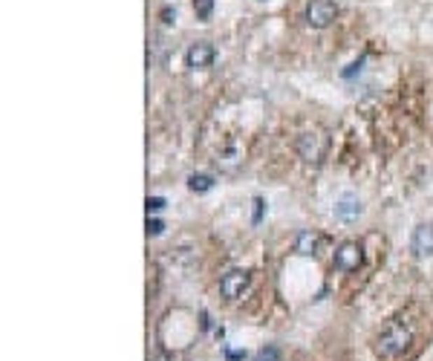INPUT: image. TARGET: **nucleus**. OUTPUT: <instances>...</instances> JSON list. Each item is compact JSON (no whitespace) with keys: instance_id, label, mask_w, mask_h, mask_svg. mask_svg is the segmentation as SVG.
Returning a JSON list of instances; mask_svg holds the SVG:
<instances>
[{"instance_id":"obj_1","label":"nucleus","mask_w":433,"mask_h":361,"mask_svg":"<svg viewBox=\"0 0 433 361\" xmlns=\"http://www.w3.org/2000/svg\"><path fill=\"white\" fill-rule=\"evenodd\" d=\"M411 341H413V332L407 329L404 324H390L387 329L378 335L376 350H378V355H384V358H393V355H399V353H404L407 347H411Z\"/></svg>"},{"instance_id":"obj_2","label":"nucleus","mask_w":433,"mask_h":361,"mask_svg":"<svg viewBox=\"0 0 433 361\" xmlns=\"http://www.w3.org/2000/svg\"><path fill=\"white\" fill-rule=\"evenodd\" d=\"M303 18L312 29H327L329 23L338 18V6H335V0H312L303 12Z\"/></svg>"},{"instance_id":"obj_3","label":"nucleus","mask_w":433,"mask_h":361,"mask_svg":"<svg viewBox=\"0 0 433 361\" xmlns=\"http://www.w3.org/2000/svg\"><path fill=\"white\" fill-rule=\"evenodd\" d=\"M327 136L324 133H303L301 139H298V144H295V148H298V154H301V159L303 162H312V165H318L324 156H327Z\"/></svg>"},{"instance_id":"obj_4","label":"nucleus","mask_w":433,"mask_h":361,"mask_svg":"<svg viewBox=\"0 0 433 361\" xmlns=\"http://www.w3.org/2000/svg\"><path fill=\"white\" fill-rule=\"evenodd\" d=\"M332 263L338 272H358V266L364 263V249H361L355 240H347V243H341L338 249H335Z\"/></svg>"},{"instance_id":"obj_5","label":"nucleus","mask_w":433,"mask_h":361,"mask_svg":"<svg viewBox=\"0 0 433 361\" xmlns=\"http://www.w3.org/2000/svg\"><path fill=\"white\" fill-rule=\"evenodd\" d=\"M214 58H216V50L208 41H197L185 50V67L188 69H208L214 64Z\"/></svg>"},{"instance_id":"obj_6","label":"nucleus","mask_w":433,"mask_h":361,"mask_svg":"<svg viewBox=\"0 0 433 361\" xmlns=\"http://www.w3.org/2000/svg\"><path fill=\"white\" fill-rule=\"evenodd\" d=\"M249 283H252V275H249L246 269H231V272H226L223 280H220V292H223V298L237 301V298L249 289Z\"/></svg>"},{"instance_id":"obj_7","label":"nucleus","mask_w":433,"mask_h":361,"mask_svg":"<svg viewBox=\"0 0 433 361\" xmlns=\"http://www.w3.org/2000/svg\"><path fill=\"white\" fill-rule=\"evenodd\" d=\"M411 252H413L416 257H430V254H433V226H430V223H419V226L413 229Z\"/></svg>"},{"instance_id":"obj_8","label":"nucleus","mask_w":433,"mask_h":361,"mask_svg":"<svg viewBox=\"0 0 433 361\" xmlns=\"http://www.w3.org/2000/svg\"><path fill=\"white\" fill-rule=\"evenodd\" d=\"M335 217H338L341 223H355L361 217V200L352 197V194H344L338 203H335Z\"/></svg>"},{"instance_id":"obj_9","label":"nucleus","mask_w":433,"mask_h":361,"mask_svg":"<svg viewBox=\"0 0 433 361\" xmlns=\"http://www.w3.org/2000/svg\"><path fill=\"white\" fill-rule=\"evenodd\" d=\"M318 243H321V237L315 231L303 229L295 237V254H301V257H315L318 254Z\"/></svg>"},{"instance_id":"obj_10","label":"nucleus","mask_w":433,"mask_h":361,"mask_svg":"<svg viewBox=\"0 0 433 361\" xmlns=\"http://www.w3.org/2000/svg\"><path fill=\"white\" fill-rule=\"evenodd\" d=\"M188 188L194 191V194H205V191L214 188V177L211 174H191L188 177Z\"/></svg>"},{"instance_id":"obj_11","label":"nucleus","mask_w":433,"mask_h":361,"mask_svg":"<svg viewBox=\"0 0 433 361\" xmlns=\"http://www.w3.org/2000/svg\"><path fill=\"white\" fill-rule=\"evenodd\" d=\"M194 15L200 20H211V15H214V0H194Z\"/></svg>"},{"instance_id":"obj_12","label":"nucleus","mask_w":433,"mask_h":361,"mask_svg":"<svg viewBox=\"0 0 433 361\" xmlns=\"http://www.w3.org/2000/svg\"><path fill=\"white\" fill-rule=\"evenodd\" d=\"M254 361H280V350H277V347H263V350L254 355Z\"/></svg>"},{"instance_id":"obj_13","label":"nucleus","mask_w":433,"mask_h":361,"mask_svg":"<svg viewBox=\"0 0 433 361\" xmlns=\"http://www.w3.org/2000/svg\"><path fill=\"white\" fill-rule=\"evenodd\" d=\"M144 205H148V214H156V211H162L167 203H165V197H148V203H144Z\"/></svg>"},{"instance_id":"obj_14","label":"nucleus","mask_w":433,"mask_h":361,"mask_svg":"<svg viewBox=\"0 0 433 361\" xmlns=\"http://www.w3.org/2000/svg\"><path fill=\"white\" fill-rule=\"evenodd\" d=\"M162 231H165V223H162V220H153V217L148 214V234L156 237V234H162Z\"/></svg>"},{"instance_id":"obj_15","label":"nucleus","mask_w":433,"mask_h":361,"mask_svg":"<svg viewBox=\"0 0 433 361\" xmlns=\"http://www.w3.org/2000/svg\"><path fill=\"white\" fill-rule=\"evenodd\" d=\"M361 67H364V58H358L355 64H350V69H344V72H341V76H344V79H352V76H355V72H361Z\"/></svg>"},{"instance_id":"obj_16","label":"nucleus","mask_w":433,"mask_h":361,"mask_svg":"<svg viewBox=\"0 0 433 361\" xmlns=\"http://www.w3.org/2000/svg\"><path fill=\"white\" fill-rule=\"evenodd\" d=\"M226 361H246L243 350H226Z\"/></svg>"},{"instance_id":"obj_17","label":"nucleus","mask_w":433,"mask_h":361,"mask_svg":"<svg viewBox=\"0 0 433 361\" xmlns=\"http://www.w3.org/2000/svg\"><path fill=\"white\" fill-rule=\"evenodd\" d=\"M254 205H257V208H254V223H260V217H263V200L257 197V200H254Z\"/></svg>"},{"instance_id":"obj_18","label":"nucleus","mask_w":433,"mask_h":361,"mask_svg":"<svg viewBox=\"0 0 433 361\" xmlns=\"http://www.w3.org/2000/svg\"><path fill=\"white\" fill-rule=\"evenodd\" d=\"M162 18H165V23H174V20H177V12H174V9H165Z\"/></svg>"},{"instance_id":"obj_19","label":"nucleus","mask_w":433,"mask_h":361,"mask_svg":"<svg viewBox=\"0 0 433 361\" xmlns=\"http://www.w3.org/2000/svg\"><path fill=\"white\" fill-rule=\"evenodd\" d=\"M151 361H167V355H165V353H159V355H153Z\"/></svg>"}]
</instances>
